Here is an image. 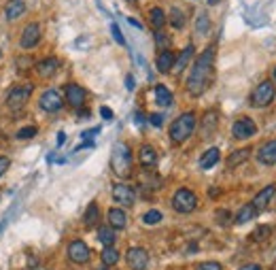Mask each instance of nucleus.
Instances as JSON below:
<instances>
[{
  "instance_id": "obj_1",
  "label": "nucleus",
  "mask_w": 276,
  "mask_h": 270,
  "mask_svg": "<svg viewBox=\"0 0 276 270\" xmlns=\"http://www.w3.org/2000/svg\"><path fill=\"white\" fill-rule=\"evenodd\" d=\"M212 77H214V45H208L204 49L196 64L191 66V73L187 77V92L191 96H202L212 83Z\"/></svg>"
},
{
  "instance_id": "obj_2",
  "label": "nucleus",
  "mask_w": 276,
  "mask_h": 270,
  "mask_svg": "<svg viewBox=\"0 0 276 270\" xmlns=\"http://www.w3.org/2000/svg\"><path fill=\"white\" fill-rule=\"evenodd\" d=\"M194 130H196V113L187 111L183 115H178L176 119L172 122L170 132H168V134H170V140L174 145H181L191 134H194Z\"/></svg>"
},
{
  "instance_id": "obj_3",
  "label": "nucleus",
  "mask_w": 276,
  "mask_h": 270,
  "mask_svg": "<svg viewBox=\"0 0 276 270\" xmlns=\"http://www.w3.org/2000/svg\"><path fill=\"white\" fill-rule=\"evenodd\" d=\"M111 168L117 177H130L132 174V151L128 143H117L111 154Z\"/></svg>"
},
{
  "instance_id": "obj_4",
  "label": "nucleus",
  "mask_w": 276,
  "mask_h": 270,
  "mask_svg": "<svg viewBox=\"0 0 276 270\" xmlns=\"http://www.w3.org/2000/svg\"><path fill=\"white\" fill-rule=\"evenodd\" d=\"M274 96H276V89H274L272 81H261V83L251 92L249 104L255 109H263V107H268V104L274 102Z\"/></svg>"
},
{
  "instance_id": "obj_5",
  "label": "nucleus",
  "mask_w": 276,
  "mask_h": 270,
  "mask_svg": "<svg viewBox=\"0 0 276 270\" xmlns=\"http://www.w3.org/2000/svg\"><path fill=\"white\" fill-rule=\"evenodd\" d=\"M172 208L181 215L194 213V211L198 208V196L191 190H187V187H181V190H176L174 196H172Z\"/></svg>"
},
{
  "instance_id": "obj_6",
  "label": "nucleus",
  "mask_w": 276,
  "mask_h": 270,
  "mask_svg": "<svg viewBox=\"0 0 276 270\" xmlns=\"http://www.w3.org/2000/svg\"><path fill=\"white\" fill-rule=\"evenodd\" d=\"M32 92H34V85H32V83L13 87V89L7 94V104H9V109L19 111L21 107H26V102H28V98H30Z\"/></svg>"
},
{
  "instance_id": "obj_7",
  "label": "nucleus",
  "mask_w": 276,
  "mask_h": 270,
  "mask_svg": "<svg viewBox=\"0 0 276 270\" xmlns=\"http://www.w3.org/2000/svg\"><path fill=\"white\" fill-rule=\"evenodd\" d=\"M255 134H257V124L251 119V117H238L232 126V136L236 140H247Z\"/></svg>"
},
{
  "instance_id": "obj_8",
  "label": "nucleus",
  "mask_w": 276,
  "mask_h": 270,
  "mask_svg": "<svg viewBox=\"0 0 276 270\" xmlns=\"http://www.w3.org/2000/svg\"><path fill=\"white\" fill-rule=\"evenodd\" d=\"M39 107L45 111V113H55L64 107V98H62V94L55 92V89H47L41 94V98H39Z\"/></svg>"
},
{
  "instance_id": "obj_9",
  "label": "nucleus",
  "mask_w": 276,
  "mask_h": 270,
  "mask_svg": "<svg viewBox=\"0 0 276 270\" xmlns=\"http://www.w3.org/2000/svg\"><path fill=\"white\" fill-rule=\"evenodd\" d=\"M68 260L73 262V264H79V266H83V264H87L89 262V257H91V251H89V247L83 241H73L68 245Z\"/></svg>"
},
{
  "instance_id": "obj_10",
  "label": "nucleus",
  "mask_w": 276,
  "mask_h": 270,
  "mask_svg": "<svg viewBox=\"0 0 276 270\" xmlns=\"http://www.w3.org/2000/svg\"><path fill=\"white\" fill-rule=\"evenodd\" d=\"M126 262L132 270H145L149 266V251L142 247H130L126 253Z\"/></svg>"
},
{
  "instance_id": "obj_11",
  "label": "nucleus",
  "mask_w": 276,
  "mask_h": 270,
  "mask_svg": "<svg viewBox=\"0 0 276 270\" xmlns=\"http://www.w3.org/2000/svg\"><path fill=\"white\" fill-rule=\"evenodd\" d=\"M113 200L119 204V206H132L136 202V192L134 187H130L126 183H117L113 187Z\"/></svg>"
},
{
  "instance_id": "obj_12",
  "label": "nucleus",
  "mask_w": 276,
  "mask_h": 270,
  "mask_svg": "<svg viewBox=\"0 0 276 270\" xmlns=\"http://www.w3.org/2000/svg\"><path fill=\"white\" fill-rule=\"evenodd\" d=\"M64 98H66V102H68L73 109H81L83 104H85L87 92L83 89L79 83H68V85L64 87Z\"/></svg>"
},
{
  "instance_id": "obj_13",
  "label": "nucleus",
  "mask_w": 276,
  "mask_h": 270,
  "mask_svg": "<svg viewBox=\"0 0 276 270\" xmlns=\"http://www.w3.org/2000/svg\"><path fill=\"white\" fill-rule=\"evenodd\" d=\"M39 41H41V26L37 21H32L23 28L21 39H19V47L21 49H32V47L39 45Z\"/></svg>"
},
{
  "instance_id": "obj_14",
  "label": "nucleus",
  "mask_w": 276,
  "mask_h": 270,
  "mask_svg": "<svg viewBox=\"0 0 276 270\" xmlns=\"http://www.w3.org/2000/svg\"><path fill=\"white\" fill-rule=\"evenodd\" d=\"M257 160L261 164H266V166H274L276 164V140H268V143H263L259 147Z\"/></svg>"
},
{
  "instance_id": "obj_15",
  "label": "nucleus",
  "mask_w": 276,
  "mask_h": 270,
  "mask_svg": "<svg viewBox=\"0 0 276 270\" xmlns=\"http://www.w3.org/2000/svg\"><path fill=\"white\" fill-rule=\"evenodd\" d=\"M274 194H276V185L270 183V185H266V187H263V190L253 198V202H251V204L255 206V211H263V208H266V206L272 202Z\"/></svg>"
},
{
  "instance_id": "obj_16",
  "label": "nucleus",
  "mask_w": 276,
  "mask_h": 270,
  "mask_svg": "<svg viewBox=\"0 0 276 270\" xmlns=\"http://www.w3.org/2000/svg\"><path fill=\"white\" fill-rule=\"evenodd\" d=\"M57 68H59V60H57V57H45V60L37 62V73L43 79L53 77L57 73Z\"/></svg>"
},
{
  "instance_id": "obj_17",
  "label": "nucleus",
  "mask_w": 276,
  "mask_h": 270,
  "mask_svg": "<svg viewBox=\"0 0 276 270\" xmlns=\"http://www.w3.org/2000/svg\"><path fill=\"white\" fill-rule=\"evenodd\" d=\"M106 217H109V226L113 230H124L128 226V215H126V211L124 208H109V213H106Z\"/></svg>"
},
{
  "instance_id": "obj_18",
  "label": "nucleus",
  "mask_w": 276,
  "mask_h": 270,
  "mask_svg": "<svg viewBox=\"0 0 276 270\" xmlns=\"http://www.w3.org/2000/svg\"><path fill=\"white\" fill-rule=\"evenodd\" d=\"M155 66H158V73H162V75L172 73V66H174V53H172L170 49L160 51L158 60H155Z\"/></svg>"
},
{
  "instance_id": "obj_19",
  "label": "nucleus",
  "mask_w": 276,
  "mask_h": 270,
  "mask_svg": "<svg viewBox=\"0 0 276 270\" xmlns=\"http://www.w3.org/2000/svg\"><path fill=\"white\" fill-rule=\"evenodd\" d=\"M23 13H26V3H23V0H9L7 7H5L7 21H15V19H19Z\"/></svg>"
},
{
  "instance_id": "obj_20",
  "label": "nucleus",
  "mask_w": 276,
  "mask_h": 270,
  "mask_svg": "<svg viewBox=\"0 0 276 270\" xmlns=\"http://www.w3.org/2000/svg\"><path fill=\"white\" fill-rule=\"evenodd\" d=\"M194 57V45H187L185 49L178 53V57H174V66H172V73H176V75H181L183 70H185V66L189 64V60Z\"/></svg>"
},
{
  "instance_id": "obj_21",
  "label": "nucleus",
  "mask_w": 276,
  "mask_h": 270,
  "mask_svg": "<svg viewBox=\"0 0 276 270\" xmlns=\"http://www.w3.org/2000/svg\"><path fill=\"white\" fill-rule=\"evenodd\" d=\"M251 151H253V149H251V147H244V149H236V151H232V154H230V158H227V168H238L240 166V164H244L249 158H251Z\"/></svg>"
},
{
  "instance_id": "obj_22",
  "label": "nucleus",
  "mask_w": 276,
  "mask_h": 270,
  "mask_svg": "<svg viewBox=\"0 0 276 270\" xmlns=\"http://www.w3.org/2000/svg\"><path fill=\"white\" fill-rule=\"evenodd\" d=\"M219 160H221L219 147H210V149L204 151V156L200 158V168H202V170H208V168H212Z\"/></svg>"
},
{
  "instance_id": "obj_23",
  "label": "nucleus",
  "mask_w": 276,
  "mask_h": 270,
  "mask_svg": "<svg viewBox=\"0 0 276 270\" xmlns=\"http://www.w3.org/2000/svg\"><path fill=\"white\" fill-rule=\"evenodd\" d=\"M138 158H140V164H142V166H145V168H151V166H155V162H158V151L153 149V145H140Z\"/></svg>"
},
{
  "instance_id": "obj_24",
  "label": "nucleus",
  "mask_w": 276,
  "mask_h": 270,
  "mask_svg": "<svg viewBox=\"0 0 276 270\" xmlns=\"http://www.w3.org/2000/svg\"><path fill=\"white\" fill-rule=\"evenodd\" d=\"M172 92L168 89L166 85H155V102L160 104V107L168 109V107H172Z\"/></svg>"
},
{
  "instance_id": "obj_25",
  "label": "nucleus",
  "mask_w": 276,
  "mask_h": 270,
  "mask_svg": "<svg viewBox=\"0 0 276 270\" xmlns=\"http://www.w3.org/2000/svg\"><path fill=\"white\" fill-rule=\"evenodd\" d=\"M166 21H168V15L164 13V9L153 7V9L149 11V23H151V26H153L155 30H164Z\"/></svg>"
},
{
  "instance_id": "obj_26",
  "label": "nucleus",
  "mask_w": 276,
  "mask_h": 270,
  "mask_svg": "<svg viewBox=\"0 0 276 270\" xmlns=\"http://www.w3.org/2000/svg\"><path fill=\"white\" fill-rule=\"evenodd\" d=\"M83 221H85V228L98 226V221H100V206L96 204V202H89V206L85 208V215H83Z\"/></svg>"
},
{
  "instance_id": "obj_27",
  "label": "nucleus",
  "mask_w": 276,
  "mask_h": 270,
  "mask_svg": "<svg viewBox=\"0 0 276 270\" xmlns=\"http://www.w3.org/2000/svg\"><path fill=\"white\" fill-rule=\"evenodd\" d=\"M168 21H170V26H172L174 30L185 28V23H187L185 11H181L178 7H172V9H170V15H168Z\"/></svg>"
},
{
  "instance_id": "obj_28",
  "label": "nucleus",
  "mask_w": 276,
  "mask_h": 270,
  "mask_svg": "<svg viewBox=\"0 0 276 270\" xmlns=\"http://www.w3.org/2000/svg\"><path fill=\"white\" fill-rule=\"evenodd\" d=\"M98 241L104 245V247H113L117 236H115V230L111 226H100L98 228Z\"/></svg>"
},
{
  "instance_id": "obj_29",
  "label": "nucleus",
  "mask_w": 276,
  "mask_h": 270,
  "mask_svg": "<svg viewBox=\"0 0 276 270\" xmlns=\"http://www.w3.org/2000/svg\"><path fill=\"white\" fill-rule=\"evenodd\" d=\"M255 215H257V211H255V206L253 204H244L242 208H240L238 211V213H236V224H247V221H251V219H255Z\"/></svg>"
},
{
  "instance_id": "obj_30",
  "label": "nucleus",
  "mask_w": 276,
  "mask_h": 270,
  "mask_svg": "<svg viewBox=\"0 0 276 270\" xmlns=\"http://www.w3.org/2000/svg\"><path fill=\"white\" fill-rule=\"evenodd\" d=\"M214 128H217V115L206 113L202 117V132H204V136H210L214 132Z\"/></svg>"
},
{
  "instance_id": "obj_31",
  "label": "nucleus",
  "mask_w": 276,
  "mask_h": 270,
  "mask_svg": "<svg viewBox=\"0 0 276 270\" xmlns=\"http://www.w3.org/2000/svg\"><path fill=\"white\" fill-rule=\"evenodd\" d=\"M100 257H102V264L111 268V266H115L119 262V251L115 247H104V251L100 253Z\"/></svg>"
},
{
  "instance_id": "obj_32",
  "label": "nucleus",
  "mask_w": 276,
  "mask_h": 270,
  "mask_svg": "<svg viewBox=\"0 0 276 270\" xmlns=\"http://www.w3.org/2000/svg\"><path fill=\"white\" fill-rule=\"evenodd\" d=\"M155 45H158V49H162V51H166V49H170V37H168V32H164V30H155Z\"/></svg>"
},
{
  "instance_id": "obj_33",
  "label": "nucleus",
  "mask_w": 276,
  "mask_h": 270,
  "mask_svg": "<svg viewBox=\"0 0 276 270\" xmlns=\"http://www.w3.org/2000/svg\"><path fill=\"white\" fill-rule=\"evenodd\" d=\"M196 32L198 34H208L210 32V17L206 13H200L196 19Z\"/></svg>"
},
{
  "instance_id": "obj_34",
  "label": "nucleus",
  "mask_w": 276,
  "mask_h": 270,
  "mask_svg": "<svg viewBox=\"0 0 276 270\" xmlns=\"http://www.w3.org/2000/svg\"><path fill=\"white\" fill-rule=\"evenodd\" d=\"M162 219H164V217H162L160 211L151 208V211H147V213L142 215V224H145V226H155V224H160Z\"/></svg>"
},
{
  "instance_id": "obj_35",
  "label": "nucleus",
  "mask_w": 276,
  "mask_h": 270,
  "mask_svg": "<svg viewBox=\"0 0 276 270\" xmlns=\"http://www.w3.org/2000/svg\"><path fill=\"white\" fill-rule=\"evenodd\" d=\"M272 234V228L270 226H259L253 234H251V236H253V241H257V243H261V241H266L268 236Z\"/></svg>"
},
{
  "instance_id": "obj_36",
  "label": "nucleus",
  "mask_w": 276,
  "mask_h": 270,
  "mask_svg": "<svg viewBox=\"0 0 276 270\" xmlns=\"http://www.w3.org/2000/svg\"><path fill=\"white\" fill-rule=\"evenodd\" d=\"M37 126H26V128H21V130L17 132V138L19 140H30V138H34L37 136Z\"/></svg>"
},
{
  "instance_id": "obj_37",
  "label": "nucleus",
  "mask_w": 276,
  "mask_h": 270,
  "mask_svg": "<svg viewBox=\"0 0 276 270\" xmlns=\"http://www.w3.org/2000/svg\"><path fill=\"white\" fill-rule=\"evenodd\" d=\"M214 217H217V224L219 226H227V224H230V219H232V213L227 208H219L217 213H214Z\"/></svg>"
},
{
  "instance_id": "obj_38",
  "label": "nucleus",
  "mask_w": 276,
  "mask_h": 270,
  "mask_svg": "<svg viewBox=\"0 0 276 270\" xmlns=\"http://www.w3.org/2000/svg\"><path fill=\"white\" fill-rule=\"evenodd\" d=\"M196 270H223V266L219 262H202L196 266Z\"/></svg>"
},
{
  "instance_id": "obj_39",
  "label": "nucleus",
  "mask_w": 276,
  "mask_h": 270,
  "mask_svg": "<svg viewBox=\"0 0 276 270\" xmlns=\"http://www.w3.org/2000/svg\"><path fill=\"white\" fill-rule=\"evenodd\" d=\"M111 32H113V39H115L119 45H126V39H124V34H121V30H119L117 23H111Z\"/></svg>"
},
{
  "instance_id": "obj_40",
  "label": "nucleus",
  "mask_w": 276,
  "mask_h": 270,
  "mask_svg": "<svg viewBox=\"0 0 276 270\" xmlns=\"http://www.w3.org/2000/svg\"><path fill=\"white\" fill-rule=\"evenodd\" d=\"M149 122H151L155 128H162V126H164V115H160V113H151V115H149Z\"/></svg>"
},
{
  "instance_id": "obj_41",
  "label": "nucleus",
  "mask_w": 276,
  "mask_h": 270,
  "mask_svg": "<svg viewBox=\"0 0 276 270\" xmlns=\"http://www.w3.org/2000/svg\"><path fill=\"white\" fill-rule=\"evenodd\" d=\"M11 166V160L9 158H5V156H0V177L7 172V168Z\"/></svg>"
},
{
  "instance_id": "obj_42",
  "label": "nucleus",
  "mask_w": 276,
  "mask_h": 270,
  "mask_svg": "<svg viewBox=\"0 0 276 270\" xmlns=\"http://www.w3.org/2000/svg\"><path fill=\"white\" fill-rule=\"evenodd\" d=\"M98 132H100V128H91V130H85V132H83L81 136L89 140V138H94V136H96V134H98Z\"/></svg>"
},
{
  "instance_id": "obj_43",
  "label": "nucleus",
  "mask_w": 276,
  "mask_h": 270,
  "mask_svg": "<svg viewBox=\"0 0 276 270\" xmlns=\"http://www.w3.org/2000/svg\"><path fill=\"white\" fill-rule=\"evenodd\" d=\"M100 115L104 117V119H113V111L109 107H100Z\"/></svg>"
},
{
  "instance_id": "obj_44",
  "label": "nucleus",
  "mask_w": 276,
  "mask_h": 270,
  "mask_svg": "<svg viewBox=\"0 0 276 270\" xmlns=\"http://www.w3.org/2000/svg\"><path fill=\"white\" fill-rule=\"evenodd\" d=\"M134 85H136V83H134V77L128 75V77H126V87L132 92V89H134Z\"/></svg>"
},
{
  "instance_id": "obj_45",
  "label": "nucleus",
  "mask_w": 276,
  "mask_h": 270,
  "mask_svg": "<svg viewBox=\"0 0 276 270\" xmlns=\"http://www.w3.org/2000/svg\"><path fill=\"white\" fill-rule=\"evenodd\" d=\"M55 143H57V147H62V145L66 143V134H64V132H59V134H57V138H55Z\"/></svg>"
},
{
  "instance_id": "obj_46",
  "label": "nucleus",
  "mask_w": 276,
  "mask_h": 270,
  "mask_svg": "<svg viewBox=\"0 0 276 270\" xmlns=\"http://www.w3.org/2000/svg\"><path fill=\"white\" fill-rule=\"evenodd\" d=\"M238 270H263L259 264H247V266H242V268H238Z\"/></svg>"
},
{
  "instance_id": "obj_47",
  "label": "nucleus",
  "mask_w": 276,
  "mask_h": 270,
  "mask_svg": "<svg viewBox=\"0 0 276 270\" xmlns=\"http://www.w3.org/2000/svg\"><path fill=\"white\" fill-rule=\"evenodd\" d=\"M208 196H210V198H214V196H219V190H214V187H210V190H208Z\"/></svg>"
},
{
  "instance_id": "obj_48",
  "label": "nucleus",
  "mask_w": 276,
  "mask_h": 270,
  "mask_svg": "<svg viewBox=\"0 0 276 270\" xmlns=\"http://www.w3.org/2000/svg\"><path fill=\"white\" fill-rule=\"evenodd\" d=\"M219 3H221V0H208V5H210V7H212V5H219Z\"/></svg>"
},
{
  "instance_id": "obj_49",
  "label": "nucleus",
  "mask_w": 276,
  "mask_h": 270,
  "mask_svg": "<svg viewBox=\"0 0 276 270\" xmlns=\"http://www.w3.org/2000/svg\"><path fill=\"white\" fill-rule=\"evenodd\" d=\"M102 270H113V268H109V266H104V268H102Z\"/></svg>"
},
{
  "instance_id": "obj_50",
  "label": "nucleus",
  "mask_w": 276,
  "mask_h": 270,
  "mask_svg": "<svg viewBox=\"0 0 276 270\" xmlns=\"http://www.w3.org/2000/svg\"><path fill=\"white\" fill-rule=\"evenodd\" d=\"M274 79H276V70H274Z\"/></svg>"
},
{
  "instance_id": "obj_51",
  "label": "nucleus",
  "mask_w": 276,
  "mask_h": 270,
  "mask_svg": "<svg viewBox=\"0 0 276 270\" xmlns=\"http://www.w3.org/2000/svg\"><path fill=\"white\" fill-rule=\"evenodd\" d=\"M128 3H134V0H128Z\"/></svg>"
}]
</instances>
